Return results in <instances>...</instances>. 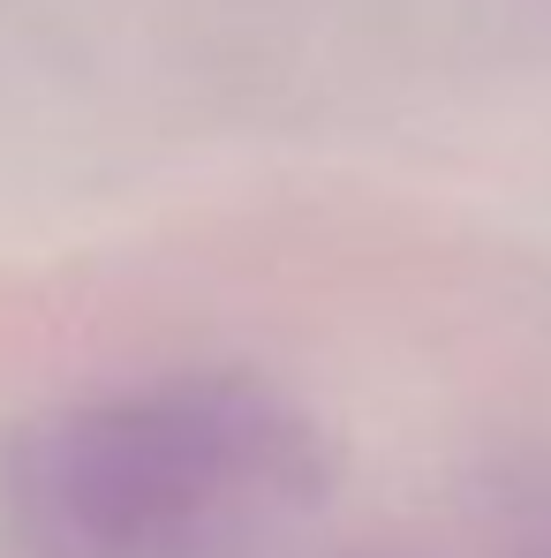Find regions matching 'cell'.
<instances>
[{
  "mask_svg": "<svg viewBox=\"0 0 551 558\" xmlns=\"http://www.w3.org/2000/svg\"><path fill=\"white\" fill-rule=\"evenodd\" d=\"M333 490L325 423L257 371H175L31 415L0 446L15 558H257Z\"/></svg>",
  "mask_w": 551,
  "mask_h": 558,
  "instance_id": "1",
  "label": "cell"
}]
</instances>
